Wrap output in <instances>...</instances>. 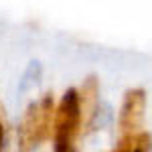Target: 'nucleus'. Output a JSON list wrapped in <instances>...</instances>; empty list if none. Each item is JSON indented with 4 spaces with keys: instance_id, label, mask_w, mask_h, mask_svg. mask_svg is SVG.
<instances>
[{
    "instance_id": "39448f33",
    "label": "nucleus",
    "mask_w": 152,
    "mask_h": 152,
    "mask_svg": "<svg viewBox=\"0 0 152 152\" xmlns=\"http://www.w3.org/2000/svg\"><path fill=\"white\" fill-rule=\"evenodd\" d=\"M152 148V138L148 132H128L122 134V138L114 146L116 152H146Z\"/></svg>"
},
{
    "instance_id": "f03ea898",
    "label": "nucleus",
    "mask_w": 152,
    "mask_h": 152,
    "mask_svg": "<svg viewBox=\"0 0 152 152\" xmlns=\"http://www.w3.org/2000/svg\"><path fill=\"white\" fill-rule=\"evenodd\" d=\"M83 126L81 118V104H79V91L77 89H67L57 110H55V126H53V142L55 150L67 152L73 150V144L77 140Z\"/></svg>"
},
{
    "instance_id": "20e7f679",
    "label": "nucleus",
    "mask_w": 152,
    "mask_h": 152,
    "mask_svg": "<svg viewBox=\"0 0 152 152\" xmlns=\"http://www.w3.org/2000/svg\"><path fill=\"white\" fill-rule=\"evenodd\" d=\"M97 94H99V85L94 75H89L83 81L79 89V104H81V118H83V128H89L94 116L97 112Z\"/></svg>"
},
{
    "instance_id": "f257e3e1",
    "label": "nucleus",
    "mask_w": 152,
    "mask_h": 152,
    "mask_svg": "<svg viewBox=\"0 0 152 152\" xmlns=\"http://www.w3.org/2000/svg\"><path fill=\"white\" fill-rule=\"evenodd\" d=\"M55 110L57 107L51 94H45L41 102L26 107L23 122L18 126V146L23 150H33L51 138L55 126Z\"/></svg>"
},
{
    "instance_id": "7ed1b4c3",
    "label": "nucleus",
    "mask_w": 152,
    "mask_h": 152,
    "mask_svg": "<svg viewBox=\"0 0 152 152\" xmlns=\"http://www.w3.org/2000/svg\"><path fill=\"white\" fill-rule=\"evenodd\" d=\"M144 110H146V94L144 89H130L124 95V102L120 107L118 128L122 134L138 132L144 122Z\"/></svg>"
},
{
    "instance_id": "423d86ee",
    "label": "nucleus",
    "mask_w": 152,
    "mask_h": 152,
    "mask_svg": "<svg viewBox=\"0 0 152 152\" xmlns=\"http://www.w3.org/2000/svg\"><path fill=\"white\" fill-rule=\"evenodd\" d=\"M4 146V124L0 122V148Z\"/></svg>"
}]
</instances>
